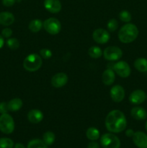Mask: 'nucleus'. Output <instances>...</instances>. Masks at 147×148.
<instances>
[{"label": "nucleus", "instance_id": "f257e3e1", "mask_svg": "<svg viewBox=\"0 0 147 148\" xmlns=\"http://www.w3.org/2000/svg\"><path fill=\"white\" fill-rule=\"evenodd\" d=\"M126 126V118L122 111L113 110L107 115L105 119V127L110 132H121L125 130Z\"/></svg>", "mask_w": 147, "mask_h": 148}, {"label": "nucleus", "instance_id": "f03ea898", "mask_svg": "<svg viewBox=\"0 0 147 148\" xmlns=\"http://www.w3.org/2000/svg\"><path fill=\"white\" fill-rule=\"evenodd\" d=\"M138 36V29L134 24L128 23L118 32V38L122 43H130L134 41Z\"/></svg>", "mask_w": 147, "mask_h": 148}, {"label": "nucleus", "instance_id": "7ed1b4c3", "mask_svg": "<svg viewBox=\"0 0 147 148\" xmlns=\"http://www.w3.org/2000/svg\"><path fill=\"white\" fill-rule=\"evenodd\" d=\"M42 63L43 61L38 54L31 53L26 56L24 59L23 62V66L25 70L33 72L38 70L41 67Z\"/></svg>", "mask_w": 147, "mask_h": 148}, {"label": "nucleus", "instance_id": "20e7f679", "mask_svg": "<svg viewBox=\"0 0 147 148\" xmlns=\"http://www.w3.org/2000/svg\"><path fill=\"white\" fill-rule=\"evenodd\" d=\"M14 130V121L12 117L7 114L0 116V131L4 134H10Z\"/></svg>", "mask_w": 147, "mask_h": 148}, {"label": "nucleus", "instance_id": "39448f33", "mask_svg": "<svg viewBox=\"0 0 147 148\" xmlns=\"http://www.w3.org/2000/svg\"><path fill=\"white\" fill-rule=\"evenodd\" d=\"M101 145L103 148H120V140L112 133H106L101 137Z\"/></svg>", "mask_w": 147, "mask_h": 148}, {"label": "nucleus", "instance_id": "423d86ee", "mask_svg": "<svg viewBox=\"0 0 147 148\" xmlns=\"http://www.w3.org/2000/svg\"><path fill=\"white\" fill-rule=\"evenodd\" d=\"M43 27L50 35H56L61 30V24L58 19L50 17L43 22Z\"/></svg>", "mask_w": 147, "mask_h": 148}, {"label": "nucleus", "instance_id": "0eeeda50", "mask_svg": "<svg viewBox=\"0 0 147 148\" xmlns=\"http://www.w3.org/2000/svg\"><path fill=\"white\" fill-rule=\"evenodd\" d=\"M103 56L108 61L119 60L122 56V52L120 48L117 46H108L104 50Z\"/></svg>", "mask_w": 147, "mask_h": 148}, {"label": "nucleus", "instance_id": "6e6552de", "mask_svg": "<svg viewBox=\"0 0 147 148\" xmlns=\"http://www.w3.org/2000/svg\"><path fill=\"white\" fill-rule=\"evenodd\" d=\"M113 69L115 73L118 74L122 78H126L131 75V67L127 62L124 61H120L113 65Z\"/></svg>", "mask_w": 147, "mask_h": 148}, {"label": "nucleus", "instance_id": "1a4fd4ad", "mask_svg": "<svg viewBox=\"0 0 147 148\" xmlns=\"http://www.w3.org/2000/svg\"><path fill=\"white\" fill-rule=\"evenodd\" d=\"M92 37L96 43H99V44H104L109 41L110 36L109 33L105 29L98 28L93 32Z\"/></svg>", "mask_w": 147, "mask_h": 148}, {"label": "nucleus", "instance_id": "9d476101", "mask_svg": "<svg viewBox=\"0 0 147 148\" xmlns=\"http://www.w3.org/2000/svg\"><path fill=\"white\" fill-rule=\"evenodd\" d=\"M125 90L121 85H116L112 87L110 90V97L114 102L120 103L125 98Z\"/></svg>", "mask_w": 147, "mask_h": 148}, {"label": "nucleus", "instance_id": "9b49d317", "mask_svg": "<svg viewBox=\"0 0 147 148\" xmlns=\"http://www.w3.org/2000/svg\"><path fill=\"white\" fill-rule=\"evenodd\" d=\"M146 99V94L142 90H135L133 91L129 96V101L135 105H139Z\"/></svg>", "mask_w": 147, "mask_h": 148}, {"label": "nucleus", "instance_id": "f8f14e48", "mask_svg": "<svg viewBox=\"0 0 147 148\" xmlns=\"http://www.w3.org/2000/svg\"><path fill=\"white\" fill-rule=\"evenodd\" d=\"M133 141L135 145L138 148H147V134L143 132L138 131L134 133Z\"/></svg>", "mask_w": 147, "mask_h": 148}, {"label": "nucleus", "instance_id": "ddd939ff", "mask_svg": "<svg viewBox=\"0 0 147 148\" xmlns=\"http://www.w3.org/2000/svg\"><path fill=\"white\" fill-rule=\"evenodd\" d=\"M68 76L63 72L56 74L51 79V85L54 88H62L68 82Z\"/></svg>", "mask_w": 147, "mask_h": 148}, {"label": "nucleus", "instance_id": "4468645a", "mask_svg": "<svg viewBox=\"0 0 147 148\" xmlns=\"http://www.w3.org/2000/svg\"><path fill=\"white\" fill-rule=\"evenodd\" d=\"M44 7L49 12L59 13L61 10V3L59 0H45Z\"/></svg>", "mask_w": 147, "mask_h": 148}, {"label": "nucleus", "instance_id": "2eb2a0df", "mask_svg": "<svg viewBox=\"0 0 147 148\" xmlns=\"http://www.w3.org/2000/svg\"><path fill=\"white\" fill-rule=\"evenodd\" d=\"M44 118L42 111L38 109H32L27 114V119L33 124H38Z\"/></svg>", "mask_w": 147, "mask_h": 148}, {"label": "nucleus", "instance_id": "dca6fc26", "mask_svg": "<svg viewBox=\"0 0 147 148\" xmlns=\"http://www.w3.org/2000/svg\"><path fill=\"white\" fill-rule=\"evenodd\" d=\"M131 116L135 120L142 121L147 118V112L142 107H134L131 111Z\"/></svg>", "mask_w": 147, "mask_h": 148}, {"label": "nucleus", "instance_id": "f3484780", "mask_svg": "<svg viewBox=\"0 0 147 148\" xmlns=\"http://www.w3.org/2000/svg\"><path fill=\"white\" fill-rule=\"evenodd\" d=\"M14 22V16L9 12H2L0 13V25L4 26H10Z\"/></svg>", "mask_w": 147, "mask_h": 148}, {"label": "nucleus", "instance_id": "a211bd4d", "mask_svg": "<svg viewBox=\"0 0 147 148\" xmlns=\"http://www.w3.org/2000/svg\"><path fill=\"white\" fill-rule=\"evenodd\" d=\"M115 73L112 69H107L102 75V81L105 85H111L115 81Z\"/></svg>", "mask_w": 147, "mask_h": 148}, {"label": "nucleus", "instance_id": "6ab92c4d", "mask_svg": "<svg viewBox=\"0 0 147 148\" xmlns=\"http://www.w3.org/2000/svg\"><path fill=\"white\" fill-rule=\"evenodd\" d=\"M7 105H8L9 111L14 112V111H19L22 108V101L18 98H13L11 101H9Z\"/></svg>", "mask_w": 147, "mask_h": 148}, {"label": "nucleus", "instance_id": "aec40b11", "mask_svg": "<svg viewBox=\"0 0 147 148\" xmlns=\"http://www.w3.org/2000/svg\"><path fill=\"white\" fill-rule=\"evenodd\" d=\"M134 66L141 72H147V59L145 58H138L134 62Z\"/></svg>", "mask_w": 147, "mask_h": 148}, {"label": "nucleus", "instance_id": "412c9836", "mask_svg": "<svg viewBox=\"0 0 147 148\" xmlns=\"http://www.w3.org/2000/svg\"><path fill=\"white\" fill-rule=\"evenodd\" d=\"M43 26V22L40 20H38V19H35V20H33L32 21H30V23H29L28 27L30 31H32L33 33H37V32H39L41 30Z\"/></svg>", "mask_w": 147, "mask_h": 148}, {"label": "nucleus", "instance_id": "4be33fe9", "mask_svg": "<svg viewBox=\"0 0 147 148\" xmlns=\"http://www.w3.org/2000/svg\"><path fill=\"white\" fill-rule=\"evenodd\" d=\"M86 136L91 141H95L99 137V132L95 127H89L86 132Z\"/></svg>", "mask_w": 147, "mask_h": 148}, {"label": "nucleus", "instance_id": "5701e85b", "mask_svg": "<svg viewBox=\"0 0 147 148\" xmlns=\"http://www.w3.org/2000/svg\"><path fill=\"white\" fill-rule=\"evenodd\" d=\"M56 140V135L53 132L50 131H48L45 132L43 135V141L47 145H51L54 143Z\"/></svg>", "mask_w": 147, "mask_h": 148}, {"label": "nucleus", "instance_id": "b1692460", "mask_svg": "<svg viewBox=\"0 0 147 148\" xmlns=\"http://www.w3.org/2000/svg\"><path fill=\"white\" fill-rule=\"evenodd\" d=\"M88 53H89V56L93 59H99L102 56V51L98 46H92L89 49L88 51Z\"/></svg>", "mask_w": 147, "mask_h": 148}, {"label": "nucleus", "instance_id": "393cba45", "mask_svg": "<svg viewBox=\"0 0 147 148\" xmlns=\"http://www.w3.org/2000/svg\"><path fill=\"white\" fill-rule=\"evenodd\" d=\"M27 148H48V145L43 140L35 139L29 142Z\"/></svg>", "mask_w": 147, "mask_h": 148}, {"label": "nucleus", "instance_id": "a878e982", "mask_svg": "<svg viewBox=\"0 0 147 148\" xmlns=\"http://www.w3.org/2000/svg\"><path fill=\"white\" fill-rule=\"evenodd\" d=\"M14 142L10 138L2 137L0 138V148H13Z\"/></svg>", "mask_w": 147, "mask_h": 148}, {"label": "nucleus", "instance_id": "bb28decb", "mask_svg": "<svg viewBox=\"0 0 147 148\" xmlns=\"http://www.w3.org/2000/svg\"><path fill=\"white\" fill-rule=\"evenodd\" d=\"M7 45L12 50H17L20 47V42L15 38H10L7 39Z\"/></svg>", "mask_w": 147, "mask_h": 148}, {"label": "nucleus", "instance_id": "cd10ccee", "mask_svg": "<svg viewBox=\"0 0 147 148\" xmlns=\"http://www.w3.org/2000/svg\"><path fill=\"white\" fill-rule=\"evenodd\" d=\"M119 18L120 20L124 23H129L132 19L131 14L127 10H122L119 13Z\"/></svg>", "mask_w": 147, "mask_h": 148}, {"label": "nucleus", "instance_id": "c85d7f7f", "mask_svg": "<svg viewBox=\"0 0 147 148\" xmlns=\"http://www.w3.org/2000/svg\"><path fill=\"white\" fill-rule=\"evenodd\" d=\"M107 27L108 29L110 32L115 31L118 27V23L115 19H111L108 21V24H107Z\"/></svg>", "mask_w": 147, "mask_h": 148}, {"label": "nucleus", "instance_id": "c756f323", "mask_svg": "<svg viewBox=\"0 0 147 148\" xmlns=\"http://www.w3.org/2000/svg\"><path fill=\"white\" fill-rule=\"evenodd\" d=\"M40 55L44 59H50L52 56V52L50 49H42L40 51Z\"/></svg>", "mask_w": 147, "mask_h": 148}, {"label": "nucleus", "instance_id": "7c9ffc66", "mask_svg": "<svg viewBox=\"0 0 147 148\" xmlns=\"http://www.w3.org/2000/svg\"><path fill=\"white\" fill-rule=\"evenodd\" d=\"M1 35H2V36L4 38H10V36L12 35V29L9 28V27H5L1 31Z\"/></svg>", "mask_w": 147, "mask_h": 148}, {"label": "nucleus", "instance_id": "2f4dec72", "mask_svg": "<svg viewBox=\"0 0 147 148\" xmlns=\"http://www.w3.org/2000/svg\"><path fill=\"white\" fill-rule=\"evenodd\" d=\"M9 111L8 105L6 102L0 103V114H7Z\"/></svg>", "mask_w": 147, "mask_h": 148}, {"label": "nucleus", "instance_id": "473e14b6", "mask_svg": "<svg viewBox=\"0 0 147 148\" xmlns=\"http://www.w3.org/2000/svg\"><path fill=\"white\" fill-rule=\"evenodd\" d=\"M16 2V0H2L3 5L5 7H12Z\"/></svg>", "mask_w": 147, "mask_h": 148}, {"label": "nucleus", "instance_id": "72a5a7b5", "mask_svg": "<svg viewBox=\"0 0 147 148\" xmlns=\"http://www.w3.org/2000/svg\"><path fill=\"white\" fill-rule=\"evenodd\" d=\"M87 148H99V145L95 141L90 142V143L88 144Z\"/></svg>", "mask_w": 147, "mask_h": 148}, {"label": "nucleus", "instance_id": "f704fd0d", "mask_svg": "<svg viewBox=\"0 0 147 148\" xmlns=\"http://www.w3.org/2000/svg\"><path fill=\"white\" fill-rule=\"evenodd\" d=\"M134 133L135 132H133V130H131V129H129V130H127L126 131H125V135L128 137H133Z\"/></svg>", "mask_w": 147, "mask_h": 148}, {"label": "nucleus", "instance_id": "c9c22d12", "mask_svg": "<svg viewBox=\"0 0 147 148\" xmlns=\"http://www.w3.org/2000/svg\"><path fill=\"white\" fill-rule=\"evenodd\" d=\"M4 44V37L1 36H0V49L3 47Z\"/></svg>", "mask_w": 147, "mask_h": 148}, {"label": "nucleus", "instance_id": "e433bc0d", "mask_svg": "<svg viewBox=\"0 0 147 148\" xmlns=\"http://www.w3.org/2000/svg\"><path fill=\"white\" fill-rule=\"evenodd\" d=\"M14 147V148H25V147L22 143H17Z\"/></svg>", "mask_w": 147, "mask_h": 148}, {"label": "nucleus", "instance_id": "4c0bfd02", "mask_svg": "<svg viewBox=\"0 0 147 148\" xmlns=\"http://www.w3.org/2000/svg\"><path fill=\"white\" fill-rule=\"evenodd\" d=\"M145 129L147 132V121H146V124H145Z\"/></svg>", "mask_w": 147, "mask_h": 148}, {"label": "nucleus", "instance_id": "58836bf2", "mask_svg": "<svg viewBox=\"0 0 147 148\" xmlns=\"http://www.w3.org/2000/svg\"><path fill=\"white\" fill-rule=\"evenodd\" d=\"M146 100H147V95H146Z\"/></svg>", "mask_w": 147, "mask_h": 148}]
</instances>
